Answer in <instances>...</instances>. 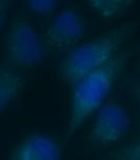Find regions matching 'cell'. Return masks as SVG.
<instances>
[{"label":"cell","instance_id":"1","mask_svg":"<svg viewBox=\"0 0 140 160\" xmlns=\"http://www.w3.org/2000/svg\"><path fill=\"white\" fill-rule=\"evenodd\" d=\"M130 56L128 52L117 53L103 67L88 74L74 85L67 140L108 101L116 78Z\"/></svg>","mask_w":140,"mask_h":160},{"label":"cell","instance_id":"2","mask_svg":"<svg viewBox=\"0 0 140 160\" xmlns=\"http://www.w3.org/2000/svg\"><path fill=\"white\" fill-rule=\"evenodd\" d=\"M134 31L135 23L124 22L72 48L59 65L62 80L74 87L88 74L103 67L116 55L117 50L132 36Z\"/></svg>","mask_w":140,"mask_h":160},{"label":"cell","instance_id":"3","mask_svg":"<svg viewBox=\"0 0 140 160\" xmlns=\"http://www.w3.org/2000/svg\"><path fill=\"white\" fill-rule=\"evenodd\" d=\"M3 53L7 61L14 68H31L42 62L44 48L33 24L24 18H17L4 35Z\"/></svg>","mask_w":140,"mask_h":160},{"label":"cell","instance_id":"4","mask_svg":"<svg viewBox=\"0 0 140 160\" xmlns=\"http://www.w3.org/2000/svg\"><path fill=\"white\" fill-rule=\"evenodd\" d=\"M131 118L121 102L108 100L96 112L88 138L92 143L108 145L119 141L130 128Z\"/></svg>","mask_w":140,"mask_h":160},{"label":"cell","instance_id":"5","mask_svg":"<svg viewBox=\"0 0 140 160\" xmlns=\"http://www.w3.org/2000/svg\"><path fill=\"white\" fill-rule=\"evenodd\" d=\"M85 32V20L75 8H62L56 14L47 31V41L56 50L63 51L74 47Z\"/></svg>","mask_w":140,"mask_h":160},{"label":"cell","instance_id":"6","mask_svg":"<svg viewBox=\"0 0 140 160\" xmlns=\"http://www.w3.org/2000/svg\"><path fill=\"white\" fill-rule=\"evenodd\" d=\"M8 160H62V148L53 137L34 133L20 140Z\"/></svg>","mask_w":140,"mask_h":160},{"label":"cell","instance_id":"7","mask_svg":"<svg viewBox=\"0 0 140 160\" xmlns=\"http://www.w3.org/2000/svg\"><path fill=\"white\" fill-rule=\"evenodd\" d=\"M24 84L22 74L15 68H2L0 71V108L4 111L21 92Z\"/></svg>","mask_w":140,"mask_h":160},{"label":"cell","instance_id":"8","mask_svg":"<svg viewBox=\"0 0 140 160\" xmlns=\"http://www.w3.org/2000/svg\"><path fill=\"white\" fill-rule=\"evenodd\" d=\"M133 2L130 0H90L88 5L100 18L111 20L127 12Z\"/></svg>","mask_w":140,"mask_h":160},{"label":"cell","instance_id":"9","mask_svg":"<svg viewBox=\"0 0 140 160\" xmlns=\"http://www.w3.org/2000/svg\"><path fill=\"white\" fill-rule=\"evenodd\" d=\"M110 156L114 160H140V138L117 148Z\"/></svg>","mask_w":140,"mask_h":160},{"label":"cell","instance_id":"10","mask_svg":"<svg viewBox=\"0 0 140 160\" xmlns=\"http://www.w3.org/2000/svg\"><path fill=\"white\" fill-rule=\"evenodd\" d=\"M28 8L31 12L36 14H42V15H48V14H53L57 8H59L60 1H56V0H40V1H28Z\"/></svg>","mask_w":140,"mask_h":160},{"label":"cell","instance_id":"11","mask_svg":"<svg viewBox=\"0 0 140 160\" xmlns=\"http://www.w3.org/2000/svg\"><path fill=\"white\" fill-rule=\"evenodd\" d=\"M138 98H139V103H140V88L138 90Z\"/></svg>","mask_w":140,"mask_h":160}]
</instances>
